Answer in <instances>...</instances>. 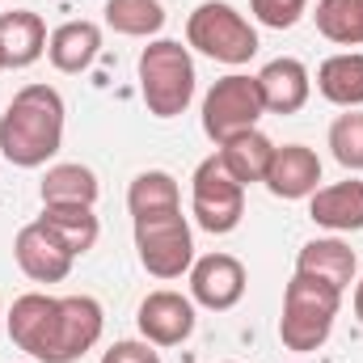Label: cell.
<instances>
[{
    "mask_svg": "<svg viewBox=\"0 0 363 363\" xmlns=\"http://www.w3.org/2000/svg\"><path fill=\"white\" fill-rule=\"evenodd\" d=\"M106 313L93 296H43L26 291L13 300L9 338L38 363H77L97 347Z\"/></svg>",
    "mask_w": 363,
    "mask_h": 363,
    "instance_id": "6da1fadb",
    "label": "cell"
},
{
    "mask_svg": "<svg viewBox=\"0 0 363 363\" xmlns=\"http://www.w3.org/2000/svg\"><path fill=\"white\" fill-rule=\"evenodd\" d=\"M64 144V97L51 85H26L0 114V157L17 169L47 165Z\"/></svg>",
    "mask_w": 363,
    "mask_h": 363,
    "instance_id": "7a4b0ae2",
    "label": "cell"
},
{
    "mask_svg": "<svg viewBox=\"0 0 363 363\" xmlns=\"http://www.w3.org/2000/svg\"><path fill=\"white\" fill-rule=\"evenodd\" d=\"M342 308V291L321 283V279H308V274H291L287 291H283V317H279V338L287 351L296 355H308V351H321L330 330H334V317Z\"/></svg>",
    "mask_w": 363,
    "mask_h": 363,
    "instance_id": "3957f363",
    "label": "cell"
},
{
    "mask_svg": "<svg viewBox=\"0 0 363 363\" xmlns=\"http://www.w3.org/2000/svg\"><path fill=\"white\" fill-rule=\"evenodd\" d=\"M140 93L148 114L178 118L194 101V60L174 38H157L140 51Z\"/></svg>",
    "mask_w": 363,
    "mask_h": 363,
    "instance_id": "277c9868",
    "label": "cell"
},
{
    "mask_svg": "<svg viewBox=\"0 0 363 363\" xmlns=\"http://www.w3.org/2000/svg\"><path fill=\"white\" fill-rule=\"evenodd\" d=\"M186 43L194 51H203L216 64H250L258 55V30L250 26V17L224 0H203L190 17H186Z\"/></svg>",
    "mask_w": 363,
    "mask_h": 363,
    "instance_id": "5b68a950",
    "label": "cell"
},
{
    "mask_svg": "<svg viewBox=\"0 0 363 363\" xmlns=\"http://www.w3.org/2000/svg\"><path fill=\"white\" fill-rule=\"evenodd\" d=\"M262 114H267V106L258 93V77H245V72L216 81L203 97V131H207V140H216V148L241 131H254Z\"/></svg>",
    "mask_w": 363,
    "mask_h": 363,
    "instance_id": "8992f818",
    "label": "cell"
},
{
    "mask_svg": "<svg viewBox=\"0 0 363 363\" xmlns=\"http://www.w3.org/2000/svg\"><path fill=\"white\" fill-rule=\"evenodd\" d=\"M190 211H194L199 228H207L211 237L233 233L245 216V186L224 169V161L216 152L190 178Z\"/></svg>",
    "mask_w": 363,
    "mask_h": 363,
    "instance_id": "52a82bcc",
    "label": "cell"
},
{
    "mask_svg": "<svg viewBox=\"0 0 363 363\" xmlns=\"http://www.w3.org/2000/svg\"><path fill=\"white\" fill-rule=\"evenodd\" d=\"M135 250H140L144 271L157 279H182L194 267V237H190L182 207L135 220Z\"/></svg>",
    "mask_w": 363,
    "mask_h": 363,
    "instance_id": "ba28073f",
    "label": "cell"
},
{
    "mask_svg": "<svg viewBox=\"0 0 363 363\" xmlns=\"http://www.w3.org/2000/svg\"><path fill=\"white\" fill-rule=\"evenodd\" d=\"M245 296V267L233 254H207L190 267V300L211 308V313H228L233 304H241Z\"/></svg>",
    "mask_w": 363,
    "mask_h": 363,
    "instance_id": "9c48e42d",
    "label": "cell"
},
{
    "mask_svg": "<svg viewBox=\"0 0 363 363\" xmlns=\"http://www.w3.org/2000/svg\"><path fill=\"white\" fill-rule=\"evenodd\" d=\"M13 254H17L21 274L34 279V283H64V279L72 274V262H77V258L68 254V245H64L51 228H43L38 220L17 233Z\"/></svg>",
    "mask_w": 363,
    "mask_h": 363,
    "instance_id": "30bf717a",
    "label": "cell"
},
{
    "mask_svg": "<svg viewBox=\"0 0 363 363\" xmlns=\"http://www.w3.org/2000/svg\"><path fill=\"white\" fill-rule=\"evenodd\" d=\"M135 321H140L144 342L178 347L194 334V300H186L182 291H152V296H144Z\"/></svg>",
    "mask_w": 363,
    "mask_h": 363,
    "instance_id": "8fae6325",
    "label": "cell"
},
{
    "mask_svg": "<svg viewBox=\"0 0 363 363\" xmlns=\"http://www.w3.org/2000/svg\"><path fill=\"white\" fill-rule=\"evenodd\" d=\"M262 182L274 199H308L321 182V157L304 144H283V148H274L271 169Z\"/></svg>",
    "mask_w": 363,
    "mask_h": 363,
    "instance_id": "7c38bea8",
    "label": "cell"
},
{
    "mask_svg": "<svg viewBox=\"0 0 363 363\" xmlns=\"http://www.w3.org/2000/svg\"><path fill=\"white\" fill-rule=\"evenodd\" d=\"M258 93H262L267 114H296V110H304V101L313 93V77L300 60L283 55L258 72Z\"/></svg>",
    "mask_w": 363,
    "mask_h": 363,
    "instance_id": "4fadbf2b",
    "label": "cell"
},
{
    "mask_svg": "<svg viewBox=\"0 0 363 363\" xmlns=\"http://www.w3.org/2000/svg\"><path fill=\"white\" fill-rule=\"evenodd\" d=\"M308 216L330 233H359L363 228V182L347 178L334 186H317L308 194Z\"/></svg>",
    "mask_w": 363,
    "mask_h": 363,
    "instance_id": "5bb4252c",
    "label": "cell"
},
{
    "mask_svg": "<svg viewBox=\"0 0 363 363\" xmlns=\"http://www.w3.org/2000/svg\"><path fill=\"white\" fill-rule=\"evenodd\" d=\"M296 274H308V279H321V283L347 291L351 279H355V250L347 241H338V237H317V241L300 245Z\"/></svg>",
    "mask_w": 363,
    "mask_h": 363,
    "instance_id": "9a60e30c",
    "label": "cell"
},
{
    "mask_svg": "<svg viewBox=\"0 0 363 363\" xmlns=\"http://www.w3.org/2000/svg\"><path fill=\"white\" fill-rule=\"evenodd\" d=\"M47 26L38 13L30 9H13V13H0V47H4V60L9 68H30L47 55Z\"/></svg>",
    "mask_w": 363,
    "mask_h": 363,
    "instance_id": "2e32d148",
    "label": "cell"
},
{
    "mask_svg": "<svg viewBox=\"0 0 363 363\" xmlns=\"http://www.w3.org/2000/svg\"><path fill=\"white\" fill-rule=\"evenodd\" d=\"M38 224L51 228V233L68 245L72 258L89 254L93 245H97V237H101V224H97L93 207H85V203H43Z\"/></svg>",
    "mask_w": 363,
    "mask_h": 363,
    "instance_id": "e0dca14e",
    "label": "cell"
},
{
    "mask_svg": "<svg viewBox=\"0 0 363 363\" xmlns=\"http://www.w3.org/2000/svg\"><path fill=\"white\" fill-rule=\"evenodd\" d=\"M101 51V30L93 21H64L47 38V60L60 72H85Z\"/></svg>",
    "mask_w": 363,
    "mask_h": 363,
    "instance_id": "ac0fdd59",
    "label": "cell"
},
{
    "mask_svg": "<svg viewBox=\"0 0 363 363\" xmlns=\"http://www.w3.org/2000/svg\"><path fill=\"white\" fill-rule=\"evenodd\" d=\"M317 93L342 110H359L363 106V51H342L330 55L317 68Z\"/></svg>",
    "mask_w": 363,
    "mask_h": 363,
    "instance_id": "d6986e66",
    "label": "cell"
},
{
    "mask_svg": "<svg viewBox=\"0 0 363 363\" xmlns=\"http://www.w3.org/2000/svg\"><path fill=\"white\" fill-rule=\"evenodd\" d=\"M216 157L224 161V169L241 182V186H250V182L267 178L271 157H274V144L258 131V127H254V131H241V135H233L228 144H220V152H216Z\"/></svg>",
    "mask_w": 363,
    "mask_h": 363,
    "instance_id": "ffe728a7",
    "label": "cell"
},
{
    "mask_svg": "<svg viewBox=\"0 0 363 363\" xmlns=\"http://www.w3.org/2000/svg\"><path fill=\"white\" fill-rule=\"evenodd\" d=\"M178 207H182L178 178H174V174H165V169L135 174V182L127 186V211H131V220L161 216V211H178Z\"/></svg>",
    "mask_w": 363,
    "mask_h": 363,
    "instance_id": "44dd1931",
    "label": "cell"
},
{
    "mask_svg": "<svg viewBox=\"0 0 363 363\" xmlns=\"http://www.w3.org/2000/svg\"><path fill=\"white\" fill-rule=\"evenodd\" d=\"M38 194H43V203H85V207H93L97 194H101V186H97V174H93L89 165L68 161V165H51L43 174Z\"/></svg>",
    "mask_w": 363,
    "mask_h": 363,
    "instance_id": "7402d4cb",
    "label": "cell"
},
{
    "mask_svg": "<svg viewBox=\"0 0 363 363\" xmlns=\"http://www.w3.org/2000/svg\"><path fill=\"white\" fill-rule=\"evenodd\" d=\"M106 26L118 30V34H127V38L161 34L165 4L161 0H106Z\"/></svg>",
    "mask_w": 363,
    "mask_h": 363,
    "instance_id": "603a6c76",
    "label": "cell"
},
{
    "mask_svg": "<svg viewBox=\"0 0 363 363\" xmlns=\"http://www.w3.org/2000/svg\"><path fill=\"white\" fill-rule=\"evenodd\" d=\"M317 30L338 47H363V0H317Z\"/></svg>",
    "mask_w": 363,
    "mask_h": 363,
    "instance_id": "cb8c5ba5",
    "label": "cell"
},
{
    "mask_svg": "<svg viewBox=\"0 0 363 363\" xmlns=\"http://www.w3.org/2000/svg\"><path fill=\"white\" fill-rule=\"evenodd\" d=\"M330 148H334V161L342 169H355L363 174V114L359 110H347L334 118L330 127Z\"/></svg>",
    "mask_w": 363,
    "mask_h": 363,
    "instance_id": "d4e9b609",
    "label": "cell"
},
{
    "mask_svg": "<svg viewBox=\"0 0 363 363\" xmlns=\"http://www.w3.org/2000/svg\"><path fill=\"white\" fill-rule=\"evenodd\" d=\"M250 9H254V17H258L262 26H271V30H291V26L304 17L308 0H250Z\"/></svg>",
    "mask_w": 363,
    "mask_h": 363,
    "instance_id": "484cf974",
    "label": "cell"
},
{
    "mask_svg": "<svg viewBox=\"0 0 363 363\" xmlns=\"http://www.w3.org/2000/svg\"><path fill=\"white\" fill-rule=\"evenodd\" d=\"M101 363H161V355L152 342H114L101 355Z\"/></svg>",
    "mask_w": 363,
    "mask_h": 363,
    "instance_id": "4316f807",
    "label": "cell"
},
{
    "mask_svg": "<svg viewBox=\"0 0 363 363\" xmlns=\"http://www.w3.org/2000/svg\"><path fill=\"white\" fill-rule=\"evenodd\" d=\"M355 317L363 321V283H355Z\"/></svg>",
    "mask_w": 363,
    "mask_h": 363,
    "instance_id": "83f0119b",
    "label": "cell"
},
{
    "mask_svg": "<svg viewBox=\"0 0 363 363\" xmlns=\"http://www.w3.org/2000/svg\"><path fill=\"white\" fill-rule=\"evenodd\" d=\"M4 68H9V60H4V47H0V72H4Z\"/></svg>",
    "mask_w": 363,
    "mask_h": 363,
    "instance_id": "f1b7e54d",
    "label": "cell"
}]
</instances>
